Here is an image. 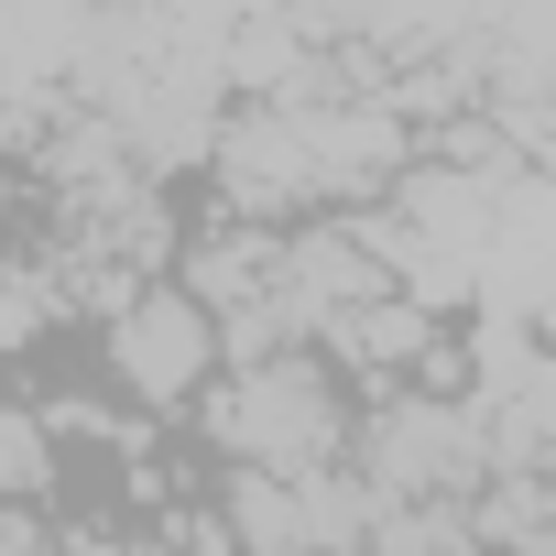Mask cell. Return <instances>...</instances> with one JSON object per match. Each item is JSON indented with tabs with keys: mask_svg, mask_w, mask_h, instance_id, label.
<instances>
[{
	"mask_svg": "<svg viewBox=\"0 0 556 556\" xmlns=\"http://www.w3.org/2000/svg\"><path fill=\"white\" fill-rule=\"evenodd\" d=\"M207 175L229 197V218L251 229H295L339 197H371L404 175V121L382 99H350L339 77H306V88H273V99H240L218 110V142H207Z\"/></svg>",
	"mask_w": 556,
	"mask_h": 556,
	"instance_id": "1",
	"label": "cell"
},
{
	"mask_svg": "<svg viewBox=\"0 0 556 556\" xmlns=\"http://www.w3.org/2000/svg\"><path fill=\"white\" fill-rule=\"evenodd\" d=\"M197 426H207V447H218L229 469L306 480V469H339V458H350V382H339L317 350L218 361V382H207Z\"/></svg>",
	"mask_w": 556,
	"mask_h": 556,
	"instance_id": "2",
	"label": "cell"
},
{
	"mask_svg": "<svg viewBox=\"0 0 556 556\" xmlns=\"http://www.w3.org/2000/svg\"><path fill=\"white\" fill-rule=\"evenodd\" d=\"M371 502H469L491 480V437L458 393L437 382H382L371 404H350V458H339Z\"/></svg>",
	"mask_w": 556,
	"mask_h": 556,
	"instance_id": "3",
	"label": "cell"
},
{
	"mask_svg": "<svg viewBox=\"0 0 556 556\" xmlns=\"http://www.w3.org/2000/svg\"><path fill=\"white\" fill-rule=\"evenodd\" d=\"M99 339H110V371L142 415H186L207 382H218V328L207 306L175 285V273H153V285H131L121 306H99Z\"/></svg>",
	"mask_w": 556,
	"mask_h": 556,
	"instance_id": "4",
	"label": "cell"
},
{
	"mask_svg": "<svg viewBox=\"0 0 556 556\" xmlns=\"http://www.w3.org/2000/svg\"><path fill=\"white\" fill-rule=\"evenodd\" d=\"M45 491H55V437H45L34 404L0 393V513H34Z\"/></svg>",
	"mask_w": 556,
	"mask_h": 556,
	"instance_id": "5",
	"label": "cell"
},
{
	"mask_svg": "<svg viewBox=\"0 0 556 556\" xmlns=\"http://www.w3.org/2000/svg\"><path fill=\"white\" fill-rule=\"evenodd\" d=\"M55 317H66V285H55V262H0V350H34Z\"/></svg>",
	"mask_w": 556,
	"mask_h": 556,
	"instance_id": "6",
	"label": "cell"
},
{
	"mask_svg": "<svg viewBox=\"0 0 556 556\" xmlns=\"http://www.w3.org/2000/svg\"><path fill=\"white\" fill-rule=\"evenodd\" d=\"M0 207H12V197H0Z\"/></svg>",
	"mask_w": 556,
	"mask_h": 556,
	"instance_id": "7",
	"label": "cell"
}]
</instances>
